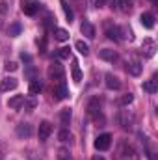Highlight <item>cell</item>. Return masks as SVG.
I'll return each instance as SVG.
<instances>
[{
    "label": "cell",
    "mask_w": 158,
    "mask_h": 160,
    "mask_svg": "<svg viewBox=\"0 0 158 160\" xmlns=\"http://www.w3.org/2000/svg\"><path fill=\"white\" fill-rule=\"evenodd\" d=\"M48 77L54 80L56 84H58V82H63L65 73H63V67H62L60 62H52V63L48 65Z\"/></svg>",
    "instance_id": "obj_1"
},
{
    "label": "cell",
    "mask_w": 158,
    "mask_h": 160,
    "mask_svg": "<svg viewBox=\"0 0 158 160\" xmlns=\"http://www.w3.org/2000/svg\"><path fill=\"white\" fill-rule=\"evenodd\" d=\"M155 52H156V43L151 39V38L143 39V43H141V54H143L145 58H153Z\"/></svg>",
    "instance_id": "obj_2"
},
{
    "label": "cell",
    "mask_w": 158,
    "mask_h": 160,
    "mask_svg": "<svg viewBox=\"0 0 158 160\" xmlns=\"http://www.w3.org/2000/svg\"><path fill=\"white\" fill-rule=\"evenodd\" d=\"M110 145H112V136L110 134H101L95 140V149L97 151H106V149H110Z\"/></svg>",
    "instance_id": "obj_3"
},
{
    "label": "cell",
    "mask_w": 158,
    "mask_h": 160,
    "mask_svg": "<svg viewBox=\"0 0 158 160\" xmlns=\"http://www.w3.org/2000/svg\"><path fill=\"white\" fill-rule=\"evenodd\" d=\"M41 9V4L39 2H36V0H24L22 2V11H24V15H36L37 11Z\"/></svg>",
    "instance_id": "obj_4"
},
{
    "label": "cell",
    "mask_w": 158,
    "mask_h": 160,
    "mask_svg": "<svg viewBox=\"0 0 158 160\" xmlns=\"http://www.w3.org/2000/svg\"><path fill=\"white\" fill-rule=\"evenodd\" d=\"M54 95H56V101H65L69 97V88L65 82H58L54 86Z\"/></svg>",
    "instance_id": "obj_5"
},
{
    "label": "cell",
    "mask_w": 158,
    "mask_h": 160,
    "mask_svg": "<svg viewBox=\"0 0 158 160\" xmlns=\"http://www.w3.org/2000/svg\"><path fill=\"white\" fill-rule=\"evenodd\" d=\"M50 134H52V125L48 121H41L39 128H37V138H39L41 142H45V140H48Z\"/></svg>",
    "instance_id": "obj_6"
},
{
    "label": "cell",
    "mask_w": 158,
    "mask_h": 160,
    "mask_svg": "<svg viewBox=\"0 0 158 160\" xmlns=\"http://www.w3.org/2000/svg\"><path fill=\"white\" fill-rule=\"evenodd\" d=\"M87 112H89V116L95 121H99V116H101V102H99V99H91V101H89Z\"/></svg>",
    "instance_id": "obj_7"
},
{
    "label": "cell",
    "mask_w": 158,
    "mask_h": 160,
    "mask_svg": "<svg viewBox=\"0 0 158 160\" xmlns=\"http://www.w3.org/2000/svg\"><path fill=\"white\" fill-rule=\"evenodd\" d=\"M140 22H141L143 28L153 30V28H155V15H153V13H141V15H140Z\"/></svg>",
    "instance_id": "obj_8"
},
{
    "label": "cell",
    "mask_w": 158,
    "mask_h": 160,
    "mask_svg": "<svg viewBox=\"0 0 158 160\" xmlns=\"http://www.w3.org/2000/svg\"><path fill=\"white\" fill-rule=\"evenodd\" d=\"M80 32H82V36H86L87 39H93V38H95V26H93L91 22H87V21H84V22L80 24Z\"/></svg>",
    "instance_id": "obj_9"
},
{
    "label": "cell",
    "mask_w": 158,
    "mask_h": 160,
    "mask_svg": "<svg viewBox=\"0 0 158 160\" xmlns=\"http://www.w3.org/2000/svg\"><path fill=\"white\" fill-rule=\"evenodd\" d=\"M17 86H19V82H17V78H13V77H6V78L0 82V89L2 91H11Z\"/></svg>",
    "instance_id": "obj_10"
},
{
    "label": "cell",
    "mask_w": 158,
    "mask_h": 160,
    "mask_svg": "<svg viewBox=\"0 0 158 160\" xmlns=\"http://www.w3.org/2000/svg\"><path fill=\"white\" fill-rule=\"evenodd\" d=\"M15 132H17L19 138L24 140V138H30V136H32V127H30L28 123H21V125H17V130H15Z\"/></svg>",
    "instance_id": "obj_11"
},
{
    "label": "cell",
    "mask_w": 158,
    "mask_h": 160,
    "mask_svg": "<svg viewBox=\"0 0 158 160\" xmlns=\"http://www.w3.org/2000/svg\"><path fill=\"white\" fill-rule=\"evenodd\" d=\"M99 58L106 60V62H116L117 60V52L110 50V48H102V50H99Z\"/></svg>",
    "instance_id": "obj_12"
},
{
    "label": "cell",
    "mask_w": 158,
    "mask_h": 160,
    "mask_svg": "<svg viewBox=\"0 0 158 160\" xmlns=\"http://www.w3.org/2000/svg\"><path fill=\"white\" fill-rule=\"evenodd\" d=\"M7 106L13 108V110L22 108V106H24V95H15V97H11V99L7 101Z\"/></svg>",
    "instance_id": "obj_13"
},
{
    "label": "cell",
    "mask_w": 158,
    "mask_h": 160,
    "mask_svg": "<svg viewBox=\"0 0 158 160\" xmlns=\"http://www.w3.org/2000/svg\"><path fill=\"white\" fill-rule=\"evenodd\" d=\"M106 88H108V89H119V88H121V80H119L116 75L108 73V75H106Z\"/></svg>",
    "instance_id": "obj_14"
},
{
    "label": "cell",
    "mask_w": 158,
    "mask_h": 160,
    "mask_svg": "<svg viewBox=\"0 0 158 160\" xmlns=\"http://www.w3.org/2000/svg\"><path fill=\"white\" fill-rule=\"evenodd\" d=\"M158 80H156V77H153L151 80H147V82H143V91H147V93H156L158 91V84H156Z\"/></svg>",
    "instance_id": "obj_15"
},
{
    "label": "cell",
    "mask_w": 158,
    "mask_h": 160,
    "mask_svg": "<svg viewBox=\"0 0 158 160\" xmlns=\"http://www.w3.org/2000/svg\"><path fill=\"white\" fill-rule=\"evenodd\" d=\"M141 63L140 62H130V63H126V71L130 73V75H134V77H138V75H141Z\"/></svg>",
    "instance_id": "obj_16"
},
{
    "label": "cell",
    "mask_w": 158,
    "mask_h": 160,
    "mask_svg": "<svg viewBox=\"0 0 158 160\" xmlns=\"http://www.w3.org/2000/svg\"><path fill=\"white\" fill-rule=\"evenodd\" d=\"M52 36H54L56 41H67L69 39V32L65 28H54L52 30Z\"/></svg>",
    "instance_id": "obj_17"
},
{
    "label": "cell",
    "mask_w": 158,
    "mask_h": 160,
    "mask_svg": "<svg viewBox=\"0 0 158 160\" xmlns=\"http://www.w3.org/2000/svg\"><path fill=\"white\" fill-rule=\"evenodd\" d=\"M71 71H73V80H75L77 84H80V82H82V71H80V65H78V62H77V60H73Z\"/></svg>",
    "instance_id": "obj_18"
},
{
    "label": "cell",
    "mask_w": 158,
    "mask_h": 160,
    "mask_svg": "<svg viewBox=\"0 0 158 160\" xmlns=\"http://www.w3.org/2000/svg\"><path fill=\"white\" fill-rule=\"evenodd\" d=\"M60 119H62L63 128H67V125L71 123V108H63V110H62V114H60Z\"/></svg>",
    "instance_id": "obj_19"
},
{
    "label": "cell",
    "mask_w": 158,
    "mask_h": 160,
    "mask_svg": "<svg viewBox=\"0 0 158 160\" xmlns=\"http://www.w3.org/2000/svg\"><path fill=\"white\" fill-rule=\"evenodd\" d=\"M28 89H30V93H32V95L41 93V89H43V84H41L37 78H34V80H30V86H28Z\"/></svg>",
    "instance_id": "obj_20"
},
{
    "label": "cell",
    "mask_w": 158,
    "mask_h": 160,
    "mask_svg": "<svg viewBox=\"0 0 158 160\" xmlns=\"http://www.w3.org/2000/svg\"><path fill=\"white\" fill-rule=\"evenodd\" d=\"M62 8H63V13H65V19L71 22L73 19H75V13H73V9H71V6L65 2V0H62Z\"/></svg>",
    "instance_id": "obj_21"
},
{
    "label": "cell",
    "mask_w": 158,
    "mask_h": 160,
    "mask_svg": "<svg viewBox=\"0 0 158 160\" xmlns=\"http://www.w3.org/2000/svg\"><path fill=\"white\" fill-rule=\"evenodd\" d=\"M21 30H22L21 22H11V24H9V30H7V34H9L11 38H17V36L21 34Z\"/></svg>",
    "instance_id": "obj_22"
},
{
    "label": "cell",
    "mask_w": 158,
    "mask_h": 160,
    "mask_svg": "<svg viewBox=\"0 0 158 160\" xmlns=\"http://www.w3.org/2000/svg\"><path fill=\"white\" fill-rule=\"evenodd\" d=\"M75 47H77V50H78L80 54H84V56L89 54V47H87V43H84V41H77Z\"/></svg>",
    "instance_id": "obj_23"
},
{
    "label": "cell",
    "mask_w": 158,
    "mask_h": 160,
    "mask_svg": "<svg viewBox=\"0 0 158 160\" xmlns=\"http://www.w3.org/2000/svg\"><path fill=\"white\" fill-rule=\"evenodd\" d=\"M36 106H37L36 97H28V99H24V108H26V110H34Z\"/></svg>",
    "instance_id": "obj_24"
},
{
    "label": "cell",
    "mask_w": 158,
    "mask_h": 160,
    "mask_svg": "<svg viewBox=\"0 0 158 160\" xmlns=\"http://www.w3.org/2000/svg\"><path fill=\"white\" fill-rule=\"evenodd\" d=\"M58 138H60V142H69L73 136H71V132H69L67 128H62V130H60V134H58Z\"/></svg>",
    "instance_id": "obj_25"
},
{
    "label": "cell",
    "mask_w": 158,
    "mask_h": 160,
    "mask_svg": "<svg viewBox=\"0 0 158 160\" xmlns=\"http://www.w3.org/2000/svg\"><path fill=\"white\" fill-rule=\"evenodd\" d=\"M121 11L123 13H130L132 11V0H121Z\"/></svg>",
    "instance_id": "obj_26"
},
{
    "label": "cell",
    "mask_w": 158,
    "mask_h": 160,
    "mask_svg": "<svg viewBox=\"0 0 158 160\" xmlns=\"http://www.w3.org/2000/svg\"><path fill=\"white\" fill-rule=\"evenodd\" d=\"M106 34H108V39H114V41L121 39V38H119V28H117V26H116V28H110Z\"/></svg>",
    "instance_id": "obj_27"
},
{
    "label": "cell",
    "mask_w": 158,
    "mask_h": 160,
    "mask_svg": "<svg viewBox=\"0 0 158 160\" xmlns=\"http://www.w3.org/2000/svg\"><path fill=\"white\" fill-rule=\"evenodd\" d=\"M58 56H60L62 60H67V58L71 56V48H69V47H62V48L58 50Z\"/></svg>",
    "instance_id": "obj_28"
},
{
    "label": "cell",
    "mask_w": 158,
    "mask_h": 160,
    "mask_svg": "<svg viewBox=\"0 0 158 160\" xmlns=\"http://www.w3.org/2000/svg\"><path fill=\"white\" fill-rule=\"evenodd\" d=\"M4 69H6L7 73H13V71H17V69H19V65H17V62H6Z\"/></svg>",
    "instance_id": "obj_29"
},
{
    "label": "cell",
    "mask_w": 158,
    "mask_h": 160,
    "mask_svg": "<svg viewBox=\"0 0 158 160\" xmlns=\"http://www.w3.org/2000/svg\"><path fill=\"white\" fill-rule=\"evenodd\" d=\"M132 101H134L132 93H126V95H123V97H121V101H119V102H121V106H126V104H130Z\"/></svg>",
    "instance_id": "obj_30"
},
{
    "label": "cell",
    "mask_w": 158,
    "mask_h": 160,
    "mask_svg": "<svg viewBox=\"0 0 158 160\" xmlns=\"http://www.w3.org/2000/svg\"><path fill=\"white\" fill-rule=\"evenodd\" d=\"M21 60L26 62V63H30V62H32V56H30L28 52H22V54H21Z\"/></svg>",
    "instance_id": "obj_31"
},
{
    "label": "cell",
    "mask_w": 158,
    "mask_h": 160,
    "mask_svg": "<svg viewBox=\"0 0 158 160\" xmlns=\"http://www.w3.org/2000/svg\"><path fill=\"white\" fill-rule=\"evenodd\" d=\"M26 77H30V80H34V78H36V69H34V67H30V69L26 71Z\"/></svg>",
    "instance_id": "obj_32"
},
{
    "label": "cell",
    "mask_w": 158,
    "mask_h": 160,
    "mask_svg": "<svg viewBox=\"0 0 158 160\" xmlns=\"http://www.w3.org/2000/svg\"><path fill=\"white\" fill-rule=\"evenodd\" d=\"M0 11H2V13H4V11H6V2H4V0H2V2H0Z\"/></svg>",
    "instance_id": "obj_33"
},
{
    "label": "cell",
    "mask_w": 158,
    "mask_h": 160,
    "mask_svg": "<svg viewBox=\"0 0 158 160\" xmlns=\"http://www.w3.org/2000/svg\"><path fill=\"white\" fill-rule=\"evenodd\" d=\"M104 4H106V0H97V6H99V8H102Z\"/></svg>",
    "instance_id": "obj_34"
},
{
    "label": "cell",
    "mask_w": 158,
    "mask_h": 160,
    "mask_svg": "<svg viewBox=\"0 0 158 160\" xmlns=\"http://www.w3.org/2000/svg\"><path fill=\"white\" fill-rule=\"evenodd\" d=\"M93 160H104V158H102L101 155H95V157H93Z\"/></svg>",
    "instance_id": "obj_35"
},
{
    "label": "cell",
    "mask_w": 158,
    "mask_h": 160,
    "mask_svg": "<svg viewBox=\"0 0 158 160\" xmlns=\"http://www.w3.org/2000/svg\"><path fill=\"white\" fill-rule=\"evenodd\" d=\"M60 160H73V158H71V157H67V155H63V157H62Z\"/></svg>",
    "instance_id": "obj_36"
},
{
    "label": "cell",
    "mask_w": 158,
    "mask_h": 160,
    "mask_svg": "<svg viewBox=\"0 0 158 160\" xmlns=\"http://www.w3.org/2000/svg\"><path fill=\"white\" fill-rule=\"evenodd\" d=\"M153 2H156V0H153Z\"/></svg>",
    "instance_id": "obj_37"
}]
</instances>
